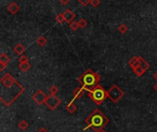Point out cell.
I'll list each match as a JSON object with an SVG mask.
<instances>
[{"instance_id":"1","label":"cell","mask_w":157,"mask_h":132,"mask_svg":"<svg viewBox=\"0 0 157 132\" xmlns=\"http://www.w3.org/2000/svg\"><path fill=\"white\" fill-rule=\"evenodd\" d=\"M0 83L4 87L0 96V101L9 107L25 92V88L8 72L1 77Z\"/></svg>"},{"instance_id":"2","label":"cell","mask_w":157,"mask_h":132,"mask_svg":"<svg viewBox=\"0 0 157 132\" xmlns=\"http://www.w3.org/2000/svg\"><path fill=\"white\" fill-rule=\"evenodd\" d=\"M85 122L86 124V127L84 129V130L91 129L95 132H98L100 129H104L109 123V119L98 108H96L89 116L85 118Z\"/></svg>"},{"instance_id":"3","label":"cell","mask_w":157,"mask_h":132,"mask_svg":"<svg viewBox=\"0 0 157 132\" xmlns=\"http://www.w3.org/2000/svg\"><path fill=\"white\" fill-rule=\"evenodd\" d=\"M101 77L97 72L92 71L91 69H87L84 73H82L77 79L78 83L81 84L85 91H91L99 84Z\"/></svg>"},{"instance_id":"4","label":"cell","mask_w":157,"mask_h":132,"mask_svg":"<svg viewBox=\"0 0 157 132\" xmlns=\"http://www.w3.org/2000/svg\"><path fill=\"white\" fill-rule=\"evenodd\" d=\"M88 96L96 105H100L107 98H109L107 91H106L99 84L96 86L93 90L88 92Z\"/></svg>"},{"instance_id":"5","label":"cell","mask_w":157,"mask_h":132,"mask_svg":"<svg viewBox=\"0 0 157 132\" xmlns=\"http://www.w3.org/2000/svg\"><path fill=\"white\" fill-rule=\"evenodd\" d=\"M124 92L122 89L118 86L117 84H113V85L107 91V96H109V98L110 99V101L113 103H118L120 100L124 96Z\"/></svg>"},{"instance_id":"6","label":"cell","mask_w":157,"mask_h":132,"mask_svg":"<svg viewBox=\"0 0 157 132\" xmlns=\"http://www.w3.org/2000/svg\"><path fill=\"white\" fill-rule=\"evenodd\" d=\"M61 103H62L61 99L59 98L58 96L50 94V96H48V97H47L45 105H47V107L49 109H51L52 111H53V110H55L59 107V105H60Z\"/></svg>"},{"instance_id":"7","label":"cell","mask_w":157,"mask_h":132,"mask_svg":"<svg viewBox=\"0 0 157 132\" xmlns=\"http://www.w3.org/2000/svg\"><path fill=\"white\" fill-rule=\"evenodd\" d=\"M47 97L48 96L43 92L41 89L39 90H37V92H35L33 94V96H32V99H33V101L38 105H41L43 104H45L46 100H47Z\"/></svg>"},{"instance_id":"8","label":"cell","mask_w":157,"mask_h":132,"mask_svg":"<svg viewBox=\"0 0 157 132\" xmlns=\"http://www.w3.org/2000/svg\"><path fill=\"white\" fill-rule=\"evenodd\" d=\"M10 57L8 56L6 53H4V52H2L1 54H0V65H1V67H0V71H3L5 68H6V66L8 65V63L10 62Z\"/></svg>"},{"instance_id":"9","label":"cell","mask_w":157,"mask_h":132,"mask_svg":"<svg viewBox=\"0 0 157 132\" xmlns=\"http://www.w3.org/2000/svg\"><path fill=\"white\" fill-rule=\"evenodd\" d=\"M85 89L81 86V87H76L74 89V90L73 91V96H74V98L72 99V101H71V103H73L74 102V100H75V99H80L81 97H82L84 94H85Z\"/></svg>"},{"instance_id":"10","label":"cell","mask_w":157,"mask_h":132,"mask_svg":"<svg viewBox=\"0 0 157 132\" xmlns=\"http://www.w3.org/2000/svg\"><path fill=\"white\" fill-rule=\"evenodd\" d=\"M63 15L64 19H65V22H67V23H69V24L71 23V22H73L74 18H75L74 13L72 11L71 9H66L65 11L63 13Z\"/></svg>"},{"instance_id":"11","label":"cell","mask_w":157,"mask_h":132,"mask_svg":"<svg viewBox=\"0 0 157 132\" xmlns=\"http://www.w3.org/2000/svg\"><path fill=\"white\" fill-rule=\"evenodd\" d=\"M129 64L131 66V68L132 70H134L135 68H137L138 66H140V61H139V57L137 56H133L131 60L129 62Z\"/></svg>"},{"instance_id":"12","label":"cell","mask_w":157,"mask_h":132,"mask_svg":"<svg viewBox=\"0 0 157 132\" xmlns=\"http://www.w3.org/2000/svg\"><path fill=\"white\" fill-rule=\"evenodd\" d=\"M8 10L11 13V14H16L19 10V7L18 4H16L15 2H12L11 4L8 7Z\"/></svg>"},{"instance_id":"13","label":"cell","mask_w":157,"mask_h":132,"mask_svg":"<svg viewBox=\"0 0 157 132\" xmlns=\"http://www.w3.org/2000/svg\"><path fill=\"white\" fill-rule=\"evenodd\" d=\"M14 51L16 52L17 54H19V55H22V53L25 51V47L21 44V43H18L17 45H16L15 47H14Z\"/></svg>"},{"instance_id":"14","label":"cell","mask_w":157,"mask_h":132,"mask_svg":"<svg viewBox=\"0 0 157 132\" xmlns=\"http://www.w3.org/2000/svg\"><path fill=\"white\" fill-rule=\"evenodd\" d=\"M139 61H140V66L144 69L145 71H147L149 68H150V64L146 62L143 57H139Z\"/></svg>"},{"instance_id":"15","label":"cell","mask_w":157,"mask_h":132,"mask_svg":"<svg viewBox=\"0 0 157 132\" xmlns=\"http://www.w3.org/2000/svg\"><path fill=\"white\" fill-rule=\"evenodd\" d=\"M66 111H68L69 113H71V114H74L75 111L77 110V107L75 105L74 103H71L70 102L67 105H66Z\"/></svg>"},{"instance_id":"16","label":"cell","mask_w":157,"mask_h":132,"mask_svg":"<svg viewBox=\"0 0 157 132\" xmlns=\"http://www.w3.org/2000/svg\"><path fill=\"white\" fill-rule=\"evenodd\" d=\"M36 42H37V44L39 45L40 47H44L47 44V39L45 38L44 36H41V37H39V38L37 39Z\"/></svg>"},{"instance_id":"17","label":"cell","mask_w":157,"mask_h":132,"mask_svg":"<svg viewBox=\"0 0 157 132\" xmlns=\"http://www.w3.org/2000/svg\"><path fill=\"white\" fill-rule=\"evenodd\" d=\"M31 68L30 63L28 62H24V63H19V69L22 72H28Z\"/></svg>"},{"instance_id":"18","label":"cell","mask_w":157,"mask_h":132,"mask_svg":"<svg viewBox=\"0 0 157 132\" xmlns=\"http://www.w3.org/2000/svg\"><path fill=\"white\" fill-rule=\"evenodd\" d=\"M18 127H19V129L20 130H26L27 129L29 128V124H28V122H27L26 120L22 119V120H20L19 122Z\"/></svg>"},{"instance_id":"19","label":"cell","mask_w":157,"mask_h":132,"mask_svg":"<svg viewBox=\"0 0 157 132\" xmlns=\"http://www.w3.org/2000/svg\"><path fill=\"white\" fill-rule=\"evenodd\" d=\"M133 72H134V73L138 77H140V76H143V75H144V72H146L144 69H143L142 67L140 66H138L137 68H135V69L133 70Z\"/></svg>"},{"instance_id":"20","label":"cell","mask_w":157,"mask_h":132,"mask_svg":"<svg viewBox=\"0 0 157 132\" xmlns=\"http://www.w3.org/2000/svg\"><path fill=\"white\" fill-rule=\"evenodd\" d=\"M49 92H50V94H52V96H55V94L59 92V88L56 85H52L50 88H49Z\"/></svg>"},{"instance_id":"21","label":"cell","mask_w":157,"mask_h":132,"mask_svg":"<svg viewBox=\"0 0 157 132\" xmlns=\"http://www.w3.org/2000/svg\"><path fill=\"white\" fill-rule=\"evenodd\" d=\"M69 27H70V29H71L72 30H77L78 29V28H80L79 27V24H78V21H73V22H71L69 24Z\"/></svg>"},{"instance_id":"22","label":"cell","mask_w":157,"mask_h":132,"mask_svg":"<svg viewBox=\"0 0 157 132\" xmlns=\"http://www.w3.org/2000/svg\"><path fill=\"white\" fill-rule=\"evenodd\" d=\"M118 31H120L121 33L124 34V33H126L127 31H128V27L126 25H124V24H121L120 26H118Z\"/></svg>"},{"instance_id":"23","label":"cell","mask_w":157,"mask_h":132,"mask_svg":"<svg viewBox=\"0 0 157 132\" xmlns=\"http://www.w3.org/2000/svg\"><path fill=\"white\" fill-rule=\"evenodd\" d=\"M56 21L58 23H60V24H63V22H65V19H64L63 18V14H59L56 16V18H55Z\"/></svg>"},{"instance_id":"24","label":"cell","mask_w":157,"mask_h":132,"mask_svg":"<svg viewBox=\"0 0 157 132\" xmlns=\"http://www.w3.org/2000/svg\"><path fill=\"white\" fill-rule=\"evenodd\" d=\"M78 24H79V27L80 28H85L86 25H87V22H86V20L85 18H80L78 20Z\"/></svg>"},{"instance_id":"25","label":"cell","mask_w":157,"mask_h":132,"mask_svg":"<svg viewBox=\"0 0 157 132\" xmlns=\"http://www.w3.org/2000/svg\"><path fill=\"white\" fill-rule=\"evenodd\" d=\"M19 63H24V62H28L29 59L26 55H20V57L19 58Z\"/></svg>"},{"instance_id":"26","label":"cell","mask_w":157,"mask_h":132,"mask_svg":"<svg viewBox=\"0 0 157 132\" xmlns=\"http://www.w3.org/2000/svg\"><path fill=\"white\" fill-rule=\"evenodd\" d=\"M90 4H91L94 8H96V7L99 6L100 0H90Z\"/></svg>"},{"instance_id":"27","label":"cell","mask_w":157,"mask_h":132,"mask_svg":"<svg viewBox=\"0 0 157 132\" xmlns=\"http://www.w3.org/2000/svg\"><path fill=\"white\" fill-rule=\"evenodd\" d=\"M78 2L82 6H87L88 4H90V0H78Z\"/></svg>"},{"instance_id":"28","label":"cell","mask_w":157,"mask_h":132,"mask_svg":"<svg viewBox=\"0 0 157 132\" xmlns=\"http://www.w3.org/2000/svg\"><path fill=\"white\" fill-rule=\"evenodd\" d=\"M38 132H48V130L44 128V127H41V128L39 129V130H38Z\"/></svg>"},{"instance_id":"29","label":"cell","mask_w":157,"mask_h":132,"mask_svg":"<svg viewBox=\"0 0 157 132\" xmlns=\"http://www.w3.org/2000/svg\"><path fill=\"white\" fill-rule=\"evenodd\" d=\"M60 1H61V3L63 5H66V4H68L70 2V0H60Z\"/></svg>"},{"instance_id":"30","label":"cell","mask_w":157,"mask_h":132,"mask_svg":"<svg viewBox=\"0 0 157 132\" xmlns=\"http://www.w3.org/2000/svg\"><path fill=\"white\" fill-rule=\"evenodd\" d=\"M154 80L157 82V71L154 72Z\"/></svg>"},{"instance_id":"31","label":"cell","mask_w":157,"mask_h":132,"mask_svg":"<svg viewBox=\"0 0 157 132\" xmlns=\"http://www.w3.org/2000/svg\"><path fill=\"white\" fill-rule=\"evenodd\" d=\"M154 91H156L157 92V83L154 84Z\"/></svg>"},{"instance_id":"32","label":"cell","mask_w":157,"mask_h":132,"mask_svg":"<svg viewBox=\"0 0 157 132\" xmlns=\"http://www.w3.org/2000/svg\"><path fill=\"white\" fill-rule=\"evenodd\" d=\"M98 132H107V131H106V130H105L104 129H100V130H99Z\"/></svg>"}]
</instances>
